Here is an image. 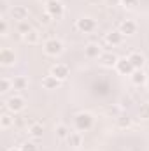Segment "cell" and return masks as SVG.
I'll list each match as a JSON object with an SVG mask.
<instances>
[{"mask_svg": "<svg viewBox=\"0 0 149 151\" xmlns=\"http://www.w3.org/2000/svg\"><path fill=\"white\" fill-rule=\"evenodd\" d=\"M44 53L49 55V56H58V55H62V53H63V44H62V40H58V39H47V40L44 42Z\"/></svg>", "mask_w": 149, "mask_h": 151, "instance_id": "1", "label": "cell"}, {"mask_svg": "<svg viewBox=\"0 0 149 151\" xmlns=\"http://www.w3.org/2000/svg\"><path fill=\"white\" fill-rule=\"evenodd\" d=\"M93 121H95V118H93L91 113H79L75 116V127H77V130H88V128H91Z\"/></svg>", "mask_w": 149, "mask_h": 151, "instance_id": "2", "label": "cell"}, {"mask_svg": "<svg viewBox=\"0 0 149 151\" xmlns=\"http://www.w3.org/2000/svg\"><path fill=\"white\" fill-rule=\"evenodd\" d=\"M5 107H7L11 113H19V111L25 109V99H23L21 95H12V97L7 99Z\"/></svg>", "mask_w": 149, "mask_h": 151, "instance_id": "3", "label": "cell"}, {"mask_svg": "<svg viewBox=\"0 0 149 151\" xmlns=\"http://www.w3.org/2000/svg\"><path fill=\"white\" fill-rule=\"evenodd\" d=\"M46 12H49L53 18H62L63 16V12H65V7H63V4L60 2V0H49L47 4H46Z\"/></svg>", "mask_w": 149, "mask_h": 151, "instance_id": "4", "label": "cell"}, {"mask_svg": "<svg viewBox=\"0 0 149 151\" xmlns=\"http://www.w3.org/2000/svg\"><path fill=\"white\" fill-rule=\"evenodd\" d=\"M116 69H117L119 74H123V76H132L135 72V67L132 65V62L128 58H119L117 63H116Z\"/></svg>", "mask_w": 149, "mask_h": 151, "instance_id": "5", "label": "cell"}, {"mask_svg": "<svg viewBox=\"0 0 149 151\" xmlns=\"http://www.w3.org/2000/svg\"><path fill=\"white\" fill-rule=\"evenodd\" d=\"M75 27H77L81 32L90 34V32H93V30H95L97 23H95V19H91V18H79V19H77V23H75Z\"/></svg>", "mask_w": 149, "mask_h": 151, "instance_id": "6", "label": "cell"}, {"mask_svg": "<svg viewBox=\"0 0 149 151\" xmlns=\"http://www.w3.org/2000/svg\"><path fill=\"white\" fill-rule=\"evenodd\" d=\"M84 55H86V58H90V60L100 58V56H102V47H100V44H98V42H90V44L84 47Z\"/></svg>", "mask_w": 149, "mask_h": 151, "instance_id": "7", "label": "cell"}, {"mask_svg": "<svg viewBox=\"0 0 149 151\" xmlns=\"http://www.w3.org/2000/svg\"><path fill=\"white\" fill-rule=\"evenodd\" d=\"M14 62H16L14 51L9 49V47H4V49L0 51V63H2L4 67H11V65H14Z\"/></svg>", "mask_w": 149, "mask_h": 151, "instance_id": "8", "label": "cell"}, {"mask_svg": "<svg viewBox=\"0 0 149 151\" xmlns=\"http://www.w3.org/2000/svg\"><path fill=\"white\" fill-rule=\"evenodd\" d=\"M51 76H54L56 79L63 81V79L69 77V67H67L65 63H56V65L51 67Z\"/></svg>", "mask_w": 149, "mask_h": 151, "instance_id": "9", "label": "cell"}, {"mask_svg": "<svg viewBox=\"0 0 149 151\" xmlns=\"http://www.w3.org/2000/svg\"><path fill=\"white\" fill-rule=\"evenodd\" d=\"M11 16L19 23V21H25L27 18H28V9L25 7V5H14L12 9H11Z\"/></svg>", "mask_w": 149, "mask_h": 151, "instance_id": "10", "label": "cell"}, {"mask_svg": "<svg viewBox=\"0 0 149 151\" xmlns=\"http://www.w3.org/2000/svg\"><path fill=\"white\" fill-rule=\"evenodd\" d=\"M98 60H100V63H102L104 67H109V69H111V67H116V63H117L119 58H117L114 53L107 51V53H102V56H100Z\"/></svg>", "mask_w": 149, "mask_h": 151, "instance_id": "11", "label": "cell"}, {"mask_svg": "<svg viewBox=\"0 0 149 151\" xmlns=\"http://www.w3.org/2000/svg\"><path fill=\"white\" fill-rule=\"evenodd\" d=\"M128 60L132 62V65L135 67V70H139V69H142V67L146 65V58H144V55H140L139 51H133V53H130Z\"/></svg>", "mask_w": 149, "mask_h": 151, "instance_id": "12", "label": "cell"}, {"mask_svg": "<svg viewBox=\"0 0 149 151\" xmlns=\"http://www.w3.org/2000/svg\"><path fill=\"white\" fill-rule=\"evenodd\" d=\"M60 79H56L54 76H46V77H42V86L46 88V90H56L58 86H60Z\"/></svg>", "mask_w": 149, "mask_h": 151, "instance_id": "13", "label": "cell"}, {"mask_svg": "<svg viewBox=\"0 0 149 151\" xmlns=\"http://www.w3.org/2000/svg\"><path fill=\"white\" fill-rule=\"evenodd\" d=\"M135 30H137V25H135L132 19H126V21H123V23H121V27H119V32H121L123 35L135 34Z\"/></svg>", "mask_w": 149, "mask_h": 151, "instance_id": "14", "label": "cell"}, {"mask_svg": "<svg viewBox=\"0 0 149 151\" xmlns=\"http://www.w3.org/2000/svg\"><path fill=\"white\" fill-rule=\"evenodd\" d=\"M54 134H56V137H58V139H62V141H67V139H69V135H70L72 132H70V128H69L67 125H56V128H54Z\"/></svg>", "mask_w": 149, "mask_h": 151, "instance_id": "15", "label": "cell"}, {"mask_svg": "<svg viewBox=\"0 0 149 151\" xmlns=\"http://www.w3.org/2000/svg\"><path fill=\"white\" fill-rule=\"evenodd\" d=\"M105 40L112 44V46H117V44H121L123 42V34L117 30V32H109L107 35H105Z\"/></svg>", "mask_w": 149, "mask_h": 151, "instance_id": "16", "label": "cell"}, {"mask_svg": "<svg viewBox=\"0 0 149 151\" xmlns=\"http://www.w3.org/2000/svg\"><path fill=\"white\" fill-rule=\"evenodd\" d=\"M25 42H28V44H37L39 40H40V34H39L35 28H32L28 34H25V35H21Z\"/></svg>", "mask_w": 149, "mask_h": 151, "instance_id": "17", "label": "cell"}, {"mask_svg": "<svg viewBox=\"0 0 149 151\" xmlns=\"http://www.w3.org/2000/svg\"><path fill=\"white\" fill-rule=\"evenodd\" d=\"M12 84H14V90H27V86H28V79L27 77H23V76H18V77H14L12 79Z\"/></svg>", "mask_w": 149, "mask_h": 151, "instance_id": "18", "label": "cell"}, {"mask_svg": "<svg viewBox=\"0 0 149 151\" xmlns=\"http://www.w3.org/2000/svg\"><path fill=\"white\" fill-rule=\"evenodd\" d=\"M12 125H14V118H12L11 114H7V113H5V114H2V116H0V127H2L4 130L11 128Z\"/></svg>", "mask_w": 149, "mask_h": 151, "instance_id": "19", "label": "cell"}, {"mask_svg": "<svg viewBox=\"0 0 149 151\" xmlns=\"http://www.w3.org/2000/svg\"><path fill=\"white\" fill-rule=\"evenodd\" d=\"M146 79H148V77L142 72V69H139V70H135V72L132 74V81H133V84H137V86H139V84H144Z\"/></svg>", "mask_w": 149, "mask_h": 151, "instance_id": "20", "label": "cell"}, {"mask_svg": "<svg viewBox=\"0 0 149 151\" xmlns=\"http://www.w3.org/2000/svg\"><path fill=\"white\" fill-rule=\"evenodd\" d=\"M28 134H30L32 137H42V125H40V123H34V125H30Z\"/></svg>", "mask_w": 149, "mask_h": 151, "instance_id": "21", "label": "cell"}, {"mask_svg": "<svg viewBox=\"0 0 149 151\" xmlns=\"http://www.w3.org/2000/svg\"><path fill=\"white\" fill-rule=\"evenodd\" d=\"M69 144L70 146H81V142H82V137H81V134L79 132H72L70 135H69Z\"/></svg>", "mask_w": 149, "mask_h": 151, "instance_id": "22", "label": "cell"}, {"mask_svg": "<svg viewBox=\"0 0 149 151\" xmlns=\"http://www.w3.org/2000/svg\"><path fill=\"white\" fill-rule=\"evenodd\" d=\"M11 88H14L12 81H11V79H7V77H2V79H0V91H2V93H5V91H9Z\"/></svg>", "mask_w": 149, "mask_h": 151, "instance_id": "23", "label": "cell"}, {"mask_svg": "<svg viewBox=\"0 0 149 151\" xmlns=\"http://www.w3.org/2000/svg\"><path fill=\"white\" fill-rule=\"evenodd\" d=\"M32 30V27H30V23H28V19H25V21H19L18 23V32L21 34V35H25V34H28Z\"/></svg>", "mask_w": 149, "mask_h": 151, "instance_id": "24", "label": "cell"}, {"mask_svg": "<svg viewBox=\"0 0 149 151\" xmlns=\"http://www.w3.org/2000/svg\"><path fill=\"white\" fill-rule=\"evenodd\" d=\"M139 116L142 119H149V104H142L139 109Z\"/></svg>", "mask_w": 149, "mask_h": 151, "instance_id": "25", "label": "cell"}, {"mask_svg": "<svg viewBox=\"0 0 149 151\" xmlns=\"http://www.w3.org/2000/svg\"><path fill=\"white\" fill-rule=\"evenodd\" d=\"M21 151H39L37 142H25L21 146Z\"/></svg>", "mask_w": 149, "mask_h": 151, "instance_id": "26", "label": "cell"}, {"mask_svg": "<svg viewBox=\"0 0 149 151\" xmlns=\"http://www.w3.org/2000/svg\"><path fill=\"white\" fill-rule=\"evenodd\" d=\"M130 123H132V119H130V118H117V125H119L121 128L130 127Z\"/></svg>", "mask_w": 149, "mask_h": 151, "instance_id": "27", "label": "cell"}, {"mask_svg": "<svg viewBox=\"0 0 149 151\" xmlns=\"http://www.w3.org/2000/svg\"><path fill=\"white\" fill-rule=\"evenodd\" d=\"M0 34H2V35H7V21H5V19L0 21Z\"/></svg>", "mask_w": 149, "mask_h": 151, "instance_id": "28", "label": "cell"}, {"mask_svg": "<svg viewBox=\"0 0 149 151\" xmlns=\"http://www.w3.org/2000/svg\"><path fill=\"white\" fill-rule=\"evenodd\" d=\"M51 18H53V16H51V14H49V12H46V14H44V16H40V21H42V23H44V25H47V23H49V21H51Z\"/></svg>", "mask_w": 149, "mask_h": 151, "instance_id": "29", "label": "cell"}, {"mask_svg": "<svg viewBox=\"0 0 149 151\" xmlns=\"http://www.w3.org/2000/svg\"><path fill=\"white\" fill-rule=\"evenodd\" d=\"M137 4V0H123V5L125 7H133Z\"/></svg>", "mask_w": 149, "mask_h": 151, "instance_id": "30", "label": "cell"}, {"mask_svg": "<svg viewBox=\"0 0 149 151\" xmlns=\"http://www.w3.org/2000/svg\"><path fill=\"white\" fill-rule=\"evenodd\" d=\"M5 151H21V148H9V150H5Z\"/></svg>", "mask_w": 149, "mask_h": 151, "instance_id": "31", "label": "cell"}]
</instances>
